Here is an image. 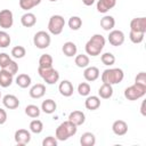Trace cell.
<instances>
[{
    "label": "cell",
    "instance_id": "cell-39",
    "mask_svg": "<svg viewBox=\"0 0 146 146\" xmlns=\"http://www.w3.org/2000/svg\"><path fill=\"white\" fill-rule=\"evenodd\" d=\"M3 70H6V71H8V72H10L13 75H15L17 72H18V64L15 62V60H10L5 67H3Z\"/></svg>",
    "mask_w": 146,
    "mask_h": 146
},
{
    "label": "cell",
    "instance_id": "cell-34",
    "mask_svg": "<svg viewBox=\"0 0 146 146\" xmlns=\"http://www.w3.org/2000/svg\"><path fill=\"white\" fill-rule=\"evenodd\" d=\"M10 55L16 58V59H21L23 58L25 55H26V49L23 47V46H15L13 49H11V52Z\"/></svg>",
    "mask_w": 146,
    "mask_h": 146
},
{
    "label": "cell",
    "instance_id": "cell-23",
    "mask_svg": "<svg viewBox=\"0 0 146 146\" xmlns=\"http://www.w3.org/2000/svg\"><path fill=\"white\" fill-rule=\"evenodd\" d=\"M62 51L63 54L66 56V57H73L76 55V51H78V47L74 42L72 41H67L63 44L62 47Z\"/></svg>",
    "mask_w": 146,
    "mask_h": 146
},
{
    "label": "cell",
    "instance_id": "cell-17",
    "mask_svg": "<svg viewBox=\"0 0 146 146\" xmlns=\"http://www.w3.org/2000/svg\"><path fill=\"white\" fill-rule=\"evenodd\" d=\"M68 120H70L72 123H74L76 127H79V125H82V124L84 123V121H86V115H84V113H83L82 111L75 110V111H73V112L70 113Z\"/></svg>",
    "mask_w": 146,
    "mask_h": 146
},
{
    "label": "cell",
    "instance_id": "cell-44",
    "mask_svg": "<svg viewBox=\"0 0 146 146\" xmlns=\"http://www.w3.org/2000/svg\"><path fill=\"white\" fill-rule=\"evenodd\" d=\"M81 1H82V3H83L84 6H88V7H89V6H92L96 0H81Z\"/></svg>",
    "mask_w": 146,
    "mask_h": 146
},
{
    "label": "cell",
    "instance_id": "cell-35",
    "mask_svg": "<svg viewBox=\"0 0 146 146\" xmlns=\"http://www.w3.org/2000/svg\"><path fill=\"white\" fill-rule=\"evenodd\" d=\"M100 60H102V63L104 65L111 66V65H113L115 63V56L112 52H104L100 56Z\"/></svg>",
    "mask_w": 146,
    "mask_h": 146
},
{
    "label": "cell",
    "instance_id": "cell-43",
    "mask_svg": "<svg viewBox=\"0 0 146 146\" xmlns=\"http://www.w3.org/2000/svg\"><path fill=\"white\" fill-rule=\"evenodd\" d=\"M7 121V112L3 108H0V124H5Z\"/></svg>",
    "mask_w": 146,
    "mask_h": 146
},
{
    "label": "cell",
    "instance_id": "cell-7",
    "mask_svg": "<svg viewBox=\"0 0 146 146\" xmlns=\"http://www.w3.org/2000/svg\"><path fill=\"white\" fill-rule=\"evenodd\" d=\"M51 38L50 34L46 31H38L33 36V43L39 49H46L50 46Z\"/></svg>",
    "mask_w": 146,
    "mask_h": 146
},
{
    "label": "cell",
    "instance_id": "cell-47",
    "mask_svg": "<svg viewBox=\"0 0 146 146\" xmlns=\"http://www.w3.org/2000/svg\"><path fill=\"white\" fill-rule=\"evenodd\" d=\"M0 99H1V91H0Z\"/></svg>",
    "mask_w": 146,
    "mask_h": 146
},
{
    "label": "cell",
    "instance_id": "cell-8",
    "mask_svg": "<svg viewBox=\"0 0 146 146\" xmlns=\"http://www.w3.org/2000/svg\"><path fill=\"white\" fill-rule=\"evenodd\" d=\"M14 24V15L13 11L9 9H2L0 10V27L3 30L10 29Z\"/></svg>",
    "mask_w": 146,
    "mask_h": 146
},
{
    "label": "cell",
    "instance_id": "cell-12",
    "mask_svg": "<svg viewBox=\"0 0 146 146\" xmlns=\"http://www.w3.org/2000/svg\"><path fill=\"white\" fill-rule=\"evenodd\" d=\"M2 104L8 110H15L19 106V100L15 95L8 94V95H5L2 97Z\"/></svg>",
    "mask_w": 146,
    "mask_h": 146
},
{
    "label": "cell",
    "instance_id": "cell-29",
    "mask_svg": "<svg viewBox=\"0 0 146 146\" xmlns=\"http://www.w3.org/2000/svg\"><path fill=\"white\" fill-rule=\"evenodd\" d=\"M39 67L40 68H48L52 67V57L49 54H43L39 58Z\"/></svg>",
    "mask_w": 146,
    "mask_h": 146
},
{
    "label": "cell",
    "instance_id": "cell-22",
    "mask_svg": "<svg viewBox=\"0 0 146 146\" xmlns=\"http://www.w3.org/2000/svg\"><path fill=\"white\" fill-rule=\"evenodd\" d=\"M113 96V87L108 83H103L98 89V97L103 99H108Z\"/></svg>",
    "mask_w": 146,
    "mask_h": 146
},
{
    "label": "cell",
    "instance_id": "cell-19",
    "mask_svg": "<svg viewBox=\"0 0 146 146\" xmlns=\"http://www.w3.org/2000/svg\"><path fill=\"white\" fill-rule=\"evenodd\" d=\"M115 5H116V0H98L97 10L102 14H106L110 9L114 8Z\"/></svg>",
    "mask_w": 146,
    "mask_h": 146
},
{
    "label": "cell",
    "instance_id": "cell-15",
    "mask_svg": "<svg viewBox=\"0 0 146 146\" xmlns=\"http://www.w3.org/2000/svg\"><path fill=\"white\" fill-rule=\"evenodd\" d=\"M58 90L60 92L62 96L64 97H71L73 95V91H74V88H73V84L71 81L68 80H63L59 86H58Z\"/></svg>",
    "mask_w": 146,
    "mask_h": 146
},
{
    "label": "cell",
    "instance_id": "cell-28",
    "mask_svg": "<svg viewBox=\"0 0 146 146\" xmlns=\"http://www.w3.org/2000/svg\"><path fill=\"white\" fill-rule=\"evenodd\" d=\"M74 63L78 67L80 68H86L87 66H89V63H90V59H89V56L86 55V54H80V55H76L75 58H74Z\"/></svg>",
    "mask_w": 146,
    "mask_h": 146
},
{
    "label": "cell",
    "instance_id": "cell-36",
    "mask_svg": "<svg viewBox=\"0 0 146 146\" xmlns=\"http://www.w3.org/2000/svg\"><path fill=\"white\" fill-rule=\"evenodd\" d=\"M90 90H91V88H90V84L88 82H81L78 86V92L80 96H83V97L89 96Z\"/></svg>",
    "mask_w": 146,
    "mask_h": 146
},
{
    "label": "cell",
    "instance_id": "cell-20",
    "mask_svg": "<svg viewBox=\"0 0 146 146\" xmlns=\"http://www.w3.org/2000/svg\"><path fill=\"white\" fill-rule=\"evenodd\" d=\"M21 23H22V25H23L24 27H32V26H34L35 23H36V17H35V15H34L33 13L26 11L25 14L22 15V17H21Z\"/></svg>",
    "mask_w": 146,
    "mask_h": 146
},
{
    "label": "cell",
    "instance_id": "cell-21",
    "mask_svg": "<svg viewBox=\"0 0 146 146\" xmlns=\"http://www.w3.org/2000/svg\"><path fill=\"white\" fill-rule=\"evenodd\" d=\"M84 106L89 111H95L100 106V98L98 96H87L84 100Z\"/></svg>",
    "mask_w": 146,
    "mask_h": 146
},
{
    "label": "cell",
    "instance_id": "cell-11",
    "mask_svg": "<svg viewBox=\"0 0 146 146\" xmlns=\"http://www.w3.org/2000/svg\"><path fill=\"white\" fill-rule=\"evenodd\" d=\"M130 31L146 33V17H136L130 22Z\"/></svg>",
    "mask_w": 146,
    "mask_h": 146
},
{
    "label": "cell",
    "instance_id": "cell-38",
    "mask_svg": "<svg viewBox=\"0 0 146 146\" xmlns=\"http://www.w3.org/2000/svg\"><path fill=\"white\" fill-rule=\"evenodd\" d=\"M144 35H145V33L130 31V33H129V39H130V41L133 42V43H140V42H143V40H144Z\"/></svg>",
    "mask_w": 146,
    "mask_h": 146
},
{
    "label": "cell",
    "instance_id": "cell-41",
    "mask_svg": "<svg viewBox=\"0 0 146 146\" xmlns=\"http://www.w3.org/2000/svg\"><path fill=\"white\" fill-rule=\"evenodd\" d=\"M10 60H11V58H10V56H9L8 54H6V52H0V67H1V68H3Z\"/></svg>",
    "mask_w": 146,
    "mask_h": 146
},
{
    "label": "cell",
    "instance_id": "cell-31",
    "mask_svg": "<svg viewBox=\"0 0 146 146\" xmlns=\"http://www.w3.org/2000/svg\"><path fill=\"white\" fill-rule=\"evenodd\" d=\"M30 131L33 132V133H41L42 130H43V123L42 121L38 120V119H34L30 122Z\"/></svg>",
    "mask_w": 146,
    "mask_h": 146
},
{
    "label": "cell",
    "instance_id": "cell-26",
    "mask_svg": "<svg viewBox=\"0 0 146 146\" xmlns=\"http://www.w3.org/2000/svg\"><path fill=\"white\" fill-rule=\"evenodd\" d=\"M100 26L105 31H111L115 26V19L111 15H106L100 19Z\"/></svg>",
    "mask_w": 146,
    "mask_h": 146
},
{
    "label": "cell",
    "instance_id": "cell-40",
    "mask_svg": "<svg viewBox=\"0 0 146 146\" xmlns=\"http://www.w3.org/2000/svg\"><path fill=\"white\" fill-rule=\"evenodd\" d=\"M57 138L52 136H48L42 140V146H57Z\"/></svg>",
    "mask_w": 146,
    "mask_h": 146
},
{
    "label": "cell",
    "instance_id": "cell-2",
    "mask_svg": "<svg viewBox=\"0 0 146 146\" xmlns=\"http://www.w3.org/2000/svg\"><path fill=\"white\" fill-rule=\"evenodd\" d=\"M76 131H78V127L74 123H72L70 120H66L57 127L55 131V137L57 138V140L64 141V140H67L70 137L74 136Z\"/></svg>",
    "mask_w": 146,
    "mask_h": 146
},
{
    "label": "cell",
    "instance_id": "cell-24",
    "mask_svg": "<svg viewBox=\"0 0 146 146\" xmlns=\"http://www.w3.org/2000/svg\"><path fill=\"white\" fill-rule=\"evenodd\" d=\"M15 82H16V84H17L18 87L25 89V88H27V87L31 86L32 80H31V76H30L29 74H26V73H22V74H18V75H17Z\"/></svg>",
    "mask_w": 146,
    "mask_h": 146
},
{
    "label": "cell",
    "instance_id": "cell-18",
    "mask_svg": "<svg viewBox=\"0 0 146 146\" xmlns=\"http://www.w3.org/2000/svg\"><path fill=\"white\" fill-rule=\"evenodd\" d=\"M13 81H14V75L10 72L1 68L0 70V87H2V88L10 87Z\"/></svg>",
    "mask_w": 146,
    "mask_h": 146
},
{
    "label": "cell",
    "instance_id": "cell-3",
    "mask_svg": "<svg viewBox=\"0 0 146 146\" xmlns=\"http://www.w3.org/2000/svg\"><path fill=\"white\" fill-rule=\"evenodd\" d=\"M123 78H124V73L121 68H106L102 73L103 83H108L112 86L122 82Z\"/></svg>",
    "mask_w": 146,
    "mask_h": 146
},
{
    "label": "cell",
    "instance_id": "cell-1",
    "mask_svg": "<svg viewBox=\"0 0 146 146\" xmlns=\"http://www.w3.org/2000/svg\"><path fill=\"white\" fill-rule=\"evenodd\" d=\"M105 38L102 34H94L86 43L84 49L87 55L96 57L98 55H100V52L103 51L104 47H105Z\"/></svg>",
    "mask_w": 146,
    "mask_h": 146
},
{
    "label": "cell",
    "instance_id": "cell-13",
    "mask_svg": "<svg viewBox=\"0 0 146 146\" xmlns=\"http://www.w3.org/2000/svg\"><path fill=\"white\" fill-rule=\"evenodd\" d=\"M112 131L116 136H124L128 132V124L123 120H116L112 124Z\"/></svg>",
    "mask_w": 146,
    "mask_h": 146
},
{
    "label": "cell",
    "instance_id": "cell-45",
    "mask_svg": "<svg viewBox=\"0 0 146 146\" xmlns=\"http://www.w3.org/2000/svg\"><path fill=\"white\" fill-rule=\"evenodd\" d=\"M145 100H143V103H141V106H140V113H141V115H146V112H145Z\"/></svg>",
    "mask_w": 146,
    "mask_h": 146
},
{
    "label": "cell",
    "instance_id": "cell-46",
    "mask_svg": "<svg viewBox=\"0 0 146 146\" xmlns=\"http://www.w3.org/2000/svg\"><path fill=\"white\" fill-rule=\"evenodd\" d=\"M49 1H51V2H55V1H57V0H49Z\"/></svg>",
    "mask_w": 146,
    "mask_h": 146
},
{
    "label": "cell",
    "instance_id": "cell-33",
    "mask_svg": "<svg viewBox=\"0 0 146 146\" xmlns=\"http://www.w3.org/2000/svg\"><path fill=\"white\" fill-rule=\"evenodd\" d=\"M67 24H68V27H70L71 30L78 31V30L82 26V19H81L79 16H72V17H70Z\"/></svg>",
    "mask_w": 146,
    "mask_h": 146
},
{
    "label": "cell",
    "instance_id": "cell-14",
    "mask_svg": "<svg viewBox=\"0 0 146 146\" xmlns=\"http://www.w3.org/2000/svg\"><path fill=\"white\" fill-rule=\"evenodd\" d=\"M83 78L88 82L96 81L99 78V70L96 66H87L83 71Z\"/></svg>",
    "mask_w": 146,
    "mask_h": 146
},
{
    "label": "cell",
    "instance_id": "cell-42",
    "mask_svg": "<svg viewBox=\"0 0 146 146\" xmlns=\"http://www.w3.org/2000/svg\"><path fill=\"white\" fill-rule=\"evenodd\" d=\"M135 83H139V84H144L146 86V73L145 72H139L136 78H135Z\"/></svg>",
    "mask_w": 146,
    "mask_h": 146
},
{
    "label": "cell",
    "instance_id": "cell-30",
    "mask_svg": "<svg viewBox=\"0 0 146 146\" xmlns=\"http://www.w3.org/2000/svg\"><path fill=\"white\" fill-rule=\"evenodd\" d=\"M40 113H41V110H40L36 105L30 104V105H27V106L25 107V114H26L27 116L32 117V119L38 117V116L40 115Z\"/></svg>",
    "mask_w": 146,
    "mask_h": 146
},
{
    "label": "cell",
    "instance_id": "cell-4",
    "mask_svg": "<svg viewBox=\"0 0 146 146\" xmlns=\"http://www.w3.org/2000/svg\"><path fill=\"white\" fill-rule=\"evenodd\" d=\"M146 95V86L133 83L132 86L125 88L124 90V97L128 100H137Z\"/></svg>",
    "mask_w": 146,
    "mask_h": 146
},
{
    "label": "cell",
    "instance_id": "cell-27",
    "mask_svg": "<svg viewBox=\"0 0 146 146\" xmlns=\"http://www.w3.org/2000/svg\"><path fill=\"white\" fill-rule=\"evenodd\" d=\"M81 146H94L96 144V137L92 132H84L80 137Z\"/></svg>",
    "mask_w": 146,
    "mask_h": 146
},
{
    "label": "cell",
    "instance_id": "cell-25",
    "mask_svg": "<svg viewBox=\"0 0 146 146\" xmlns=\"http://www.w3.org/2000/svg\"><path fill=\"white\" fill-rule=\"evenodd\" d=\"M56 108H57L56 102L52 100V99H50V98L43 100L42 104H41V111L44 112L46 114H52L56 111Z\"/></svg>",
    "mask_w": 146,
    "mask_h": 146
},
{
    "label": "cell",
    "instance_id": "cell-6",
    "mask_svg": "<svg viewBox=\"0 0 146 146\" xmlns=\"http://www.w3.org/2000/svg\"><path fill=\"white\" fill-rule=\"evenodd\" d=\"M38 73L47 84H55L59 80V72L52 67H48V68L38 67Z\"/></svg>",
    "mask_w": 146,
    "mask_h": 146
},
{
    "label": "cell",
    "instance_id": "cell-37",
    "mask_svg": "<svg viewBox=\"0 0 146 146\" xmlns=\"http://www.w3.org/2000/svg\"><path fill=\"white\" fill-rule=\"evenodd\" d=\"M11 42L10 35L6 31H0V48H7Z\"/></svg>",
    "mask_w": 146,
    "mask_h": 146
},
{
    "label": "cell",
    "instance_id": "cell-10",
    "mask_svg": "<svg viewBox=\"0 0 146 146\" xmlns=\"http://www.w3.org/2000/svg\"><path fill=\"white\" fill-rule=\"evenodd\" d=\"M14 138H15V141H16L17 145L24 146V145L30 143V140H31V132L29 130H26V129H18V130L15 131Z\"/></svg>",
    "mask_w": 146,
    "mask_h": 146
},
{
    "label": "cell",
    "instance_id": "cell-5",
    "mask_svg": "<svg viewBox=\"0 0 146 146\" xmlns=\"http://www.w3.org/2000/svg\"><path fill=\"white\" fill-rule=\"evenodd\" d=\"M65 26V19L62 15H52L49 18L48 22V31L54 34V35H58L63 32Z\"/></svg>",
    "mask_w": 146,
    "mask_h": 146
},
{
    "label": "cell",
    "instance_id": "cell-32",
    "mask_svg": "<svg viewBox=\"0 0 146 146\" xmlns=\"http://www.w3.org/2000/svg\"><path fill=\"white\" fill-rule=\"evenodd\" d=\"M41 0H19V7L23 9V10H30L32 9L33 7L40 5Z\"/></svg>",
    "mask_w": 146,
    "mask_h": 146
},
{
    "label": "cell",
    "instance_id": "cell-9",
    "mask_svg": "<svg viewBox=\"0 0 146 146\" xmlns=\"http://www.w3.org/2000/svg\"><path fill=\"white\" fill-rule=\"evenodd\" d=\"M124 33L121 31V30H111L110 31V34L107 36V40L108 42L114 46V47H119V46H122L123 42H124Z\"/></svg>",
    "mask_w": 146,
    "mask_h": 146
},
{
    "label": "cell",
    "instance_id": "cell-16",
    "mask_svg": "<svg viewBox=\"0 0 146 146\" xmlns=\"http://www.w3.org/2000/svg\"><path fill=\"white\" fill-rule=\"evenodd\" d=\"M29 94H30V97L31 98L39 99V98H41V97L44 96V94H46V86L42 84V83H36L33 87H31Z\"/></svg>",
    "mask_w": 146,
    "mask_h": 146
}]
</instances>
